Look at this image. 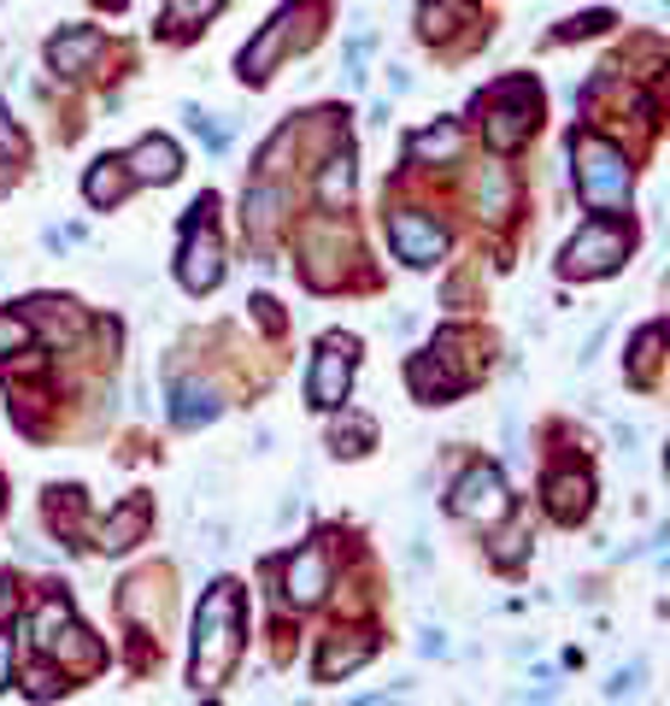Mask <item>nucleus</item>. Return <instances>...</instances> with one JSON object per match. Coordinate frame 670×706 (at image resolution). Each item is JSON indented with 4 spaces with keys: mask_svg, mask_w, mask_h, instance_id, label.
I'll return each instance as SVG.
<instances>
[{
    "mask_svg": "<svg viewBox=\"0 0 670 706\" xmlns=\"http://www.w3.org/2000/svg\"><path fill=\"white\" fill-rule=\"evenodd\" d=\"M236 654H242V589L213 584L200 595L195 654H188V683H195V695H218L224 677L236 671Z\"/></svg>",
    "mask_w": 670,
    "mask_h": 706,
    "instance_id": "nucleus-1",
    "label": "nucleus"
},
{
    "mask_svg": "<svg viewBox=\"0 0 670 706\" xmlns=\"http://www.w3.org/2000/svg\"><path fill=\"white\" fill-rule=\"evenodd\" d=\"M535 107H541V95H535V82H523V77H506V82H494L489 100H483V136H489V148L494 154H512L518 141H530L535 130Z\"/></svg>",
    "mask_w": 670,
    "mask_h": 706,
    "instance_id": "nucleus-2",
    "label": "nucleus"
},
{
    "mask_svg": "<svg viewBox=\"0 0 670 706\" xmlns=\"http://www.w3.org/2000/svg\"><path fill=\"white\" fill-rule=\"evenodd\" d=\"M577 195L589 206H623L630 200V159H623L605 136H582L577 141Z\"/></svg>",
    "mask_w": 670,
    "mask_h": 706,
    "instance_id": "nucleus-3",
    "label": "nucleus"
},
{
    "mask_svg": "<svg viewBox=\"0 0 670 706\" xmlns=\"http://www.w3.org/2000/svg\"><path fill=\"white\" fill-rule=\"evenodd\" d=\"M353 365H359V342L353 336H324L312 353V377H306V401L318 412H335L353 389Z\"/></svg>",
    "mask_w": 670,
    "mask_h": 706,
    "instance_id": "nucleus-4",
    "label": "nucleus"
},
{
    "mask_svg": "<svg viewBox=\"0 0 670 706\" xmlns=\"http://www.w3.org/2000/svg\"><path fill=\"white\" fill-rule=\"evenodd\" d=\"M623 254H630V231H618V224H582V231L564 242V277H605L618 272Z\"/></svg>",
    "mask_w": 670,
    "mask_h": 706,
    "instance_id": "nucleus-5",
    "label": "nucleus"
},
{
    "mask_svg": "<svg viewBox=\"0 0 670 706\" xmlns=\"http://www.w3.org/2000/svg\"><path fill=\"white\" fill-rule=\"evenodd\" d=\"M447 512H453V518H465V524H500V518L512 512L506 483H500V471H494V465H471V471L453 483Z\"/></svg>",
    "mask_w": 670,
    "mask_h": 706,
    "instance_id": "nucleus-6",
    "label": "nucleus"
},
{
    "mask_svg": "<svg viewBox=\"0 0 670 706\" xmlns=\"http://www.w3.org/2000/svg\"><path fill=\"white\" fill-rule=\"evenodd\" d=\"M177 277H183L188 295H206V288H218V277H224V247H218V231H213V224H188V231H183Z\"/></svg>",
    "mask_w": 670,
    "mask_h": 706,
    "instance_id": "nucleus-7",
    "label": "nucleus"
},
{
    "mask_svg": "<svg viewBox=\"0 0 670 706\" xmlns=\"http://www.w3.org/2000/svg\"><path fill=\"white\" fill-rule=\"evenodd\" d=\"M388 242L406 265H435L447 254V231L424 213H388Z\"/></svg>",
    "mask_w": 670,
    "mask_h": 706,
    "instance_id": "nucleus-8",
    "label": "nucleus"
},
{
    "mask_svg": "<svg viewBox=\"0 0 670 706\" xmlns=\"http://www.w3.org/2000/svg\"><path fill=\"white\" fill-rule=\"evenodd\" d=\"M283 584H288V607H318L324 589H329V553L324 548H300L283 566Z\"/></svg>",
    "mask_w": 670,
    "mask_h": 706,
    "instance_id": "nucleus-9",
    "label": "nucleus"
},
{
    "mask_svg": "<svg viewBox=\"0 0 670 706\" xmlns=\"http://www.w3.org/2000/svg\"><path fill=\"white\" fill-rule=\"evenodd\" d=\"M288 36H295V7L277 12V18H270V24H265V30L242 48V77H247V82H265V77H270V66L283 59Z\"/></svg>",
    "mask_w": 670,
    "mask_h": 706,
    "instance_id": "nucleus-10",
    "label": "nucleus"
},
{
    "mask_svg": "<svg viewBox=\"0 0 670 706\" xmlns=\"http://www.w3.org/2000/svg\"><path fill=\"white\" fill-rule=\"evenodd\" d=\"M124 171H130V183H171L183 171V154L171 136H141L130 154H124Z\"/></svg>",
    "mask_w": 670,
    "mask_h": 706,
    "instance_id": "nucleus-11",
    "label": "nucleus"
},
{
    "mask_svg": "<svg viewBox=\"0 0 670 706\" xmlns=\"http://www.w3.org/2000/svg\"><path fill=\"white\" fill-rule=\"evenodd\" d=\"M371 654H376V636H365V630L359 636H342V630H335L324 648H318V666H312V671H318V683H335V677L359 671Z\"/></svg>",
    "mask_w": 670,
    "mask_h": 706,
    "instance_id": "nucleus-12",
    "label": "nucleus"
},
{
    "mask_svg": "<svg viewBox=\"0 0 670 706\" xmlns=\"http://www.w3.org/2000/svg\"><path fill=\"white\" fill-rule=\"evenodd\" d=\"M548 507H553L559 524H582V518H589V507H594L589 471H559V477H548Z\"/></svg>",
    "mask_w": 670,
    "mask_h": 706,
    "instance_id": "nucleus-13",
    "label": "nucleus"
},
{
    "mask_svg": "<svg viewBox=\"0 0 670 706\" xmlns=\"http://www.w3.org/2000/svg\"><path fill=\"white\" fill-rule=\"evenodd\" d=\"M100 48H107V36H100V30H66V36L48 41V66H53L59 77H82V71L95 66Z\"/></svg>",
    "mask_w": 670,
    "mask_h": 706,
    "instance_id": "nucleus-14",
    "label": "nucleus"
},
{
    "mask_svg": "<svg viewBox=\"0 0 670 706\" xmlns=\"http://www.w3.org/2000/svg\"><path fill=\"white\" fill-rule=\"evenodd\" d=\"M224 412V401H218V389L213 383H195V377H183L177 389H171V419L183 424V430H195V424H213Z\"/></svg>",
    "mask_w": 670,
    "mask_h": 706,
    "instance_id": "nucleus-15",
    "label": "nucleus"
},
{
    "mask_svg": "<svg viewBox=\"0 0 670 706\" xmlns=\"http://www.w3.org/2000/svg\"><path fill=\"white\" fill-rule=\"evenodd\" d=\"M154 524V507L148 501H124L107 524H100V548L107 553H124V548H136L141 542V530Z\"/></svg>",
    "mask_w": 670,
    "mask_h": 706,
    "instance_id": "nucleus-16",
    "label": "nucleus"
},
{
    "mask_svg": "<svg viewBox=\"0 0 670 706\" xmlns=\"http://www.w3.org/2000/svg\"><path fill=\"white\" fill-rule=\"evenodd\" d=\"M82 195H89L95 206H118L124 195H130V171H124V159H100L89 183H82Z\"/></svg>",
    "mask_w": 670,
    "mask_h": 706,
    "instance_id": "nucleus-17",
    "label": "nucleus"
},
{
    "mask_svg": "<svg viewBox=\"0 0 670 706\" xmlns=\"http://www.w3.org/2000/svg\"><path fill=\"white\" fill-rule=\"evenodd\" d=\"M318 200L329 206V213H335V206H347V200H353V154H347V148L324 165V177H318Z\"/></svg>",
    "mask_w": 670,
    "mask_h": 706,
    "instance_id": "nucleus-18",
    "label": "nucleus"
},
{
    "mask_svg": "<svg viewBox=\"0 0 670 706\" xmlns=\"http://www.w3.org/2000/svg\"><path fill=\"white\" fill-rule=\"evenodd\" d=\"M459 148H465V136H459V124H442V130H424V136H412V159H459Z\"/></svg>",
    "mask_w": 670,
    "mask_h": 706,
    "instance_id": "nucleus-19",
    "label": "nucleus"
},
{
    "mask_svg": "<svg viewBox=\"0 0 670 706\" xmlns=\"http://www.w3.org/2000/svg\"><path fill=\"white\" fill-rule=\"evenodd\" d=\"M224 7V0H165V30L171 36H183V30H195V24H206Z\"/></svg>",
    "mask_w": 670,
    "mask_h": 706,
    "instance_id": "nucleus-20",
    "label": "nucleus"
},
{
    "mask_svg": "<svg viewBox=\"0 0 670 706\" xmlns=\"http://www.w3.org/2000/svg\"><path fill=\"white\" fill-rule=\"evenodd\" d=\"M66 625H71V607H66V600H59V595H53V600H41V612H36V648L48 654L53 641L66 636Z\"/></svg>",
    "mask_w": 670,
    "mask_h": 706,
    "instance_id": "nucleus-21",
    "label": "nucleus"
},
{
    "mask_svg": "<svg viewBox=\"0 0 670 706\" xmlns=\"http://www.w3.org/2000/svg\"><path fill=\"white\" fill-rule=\"evenodd\" d=\"M277 206H283V195L277 189H270V183H259V189L254 195H247V231H254V236H265L270 231V224H277Z\"/></svg>",
    "mask_w": 670,
    "mask_h": 706,
    "instance_id": "nucleus-22",
    "label": "nucleus"
},
{
    "mask_svg": "<svg viewBox=\"0 0 670 706\" xmlns=\"http://www.w3.org/2000/svg\"><path fill=\"white\" fill-rule=\"evenodd\" d=\"M659 347H664V330H659V324H647L641 336H635V360H630V377H635V383H647V377H653Z\"/></svg>",
    "mask_w": 670,
    "mask_h": 706,
    "instance_id": "nucleus-23",
    "label": "nucleus"
},
{
    "mask_svg": "<svg viewBox=\"0 0 670 706\" xmlns=\"http://www.w3.org/2000/svg\"><path fill=\"white\" fill-rule=\"evenodd\" d=\"M453 18H465V0H424V36H453Z\"/></svg>",
    "mask_w": 670,
    "mask_h": 706,
    "instance_id": "nucleus-24",
    "label": "nucleus"
},
{
    "mask_svg": "<svg viewBox=\"0 0 670 706\" xmlns=\"http://www.w3.org/2000/svg\"><path fill=\"white\" fill-rule=\"evenodd\" d=\"M371 419H342V424H335V448H347V453H365L371 448Z\"/></svg>",
    "mask_w": 670,
    "mask_h": 706,
    "instance_id": "nucleus-25",
    "label": "nucleus"
},
{
    "mask_svg": "<svg viewBox=\"0 0 670 706\" xmlns=\"http://www.w3.org/2000/svg\"><path fill=\"white\" fill-rule=\"evenodd\" d=\"M483 213H506V171L500 165H483Z\"/></svg>",
    "mask_w": 670,
    "mask_h": 706,
    "instance_id": "nucleus-26",
    "label": "nucleus"
},
{
    "mask_svg": "<svg viewBox=\"0 0 670 706\" xmlns=\"http://www.w3.org/2000/svg\"><path fill=\"white\" fill-rule=\"evenodd\" d=\"M30 342V324L18 318V313H0V353H12V347H24Z\"/></svg>",
    "mask_w": 670,
    "mask_h": 706,
    "instance_id": "nucleus-27",
    "label": "nucleus"
},
{
    "mask_svg": "<svg viewBox=\"0 0 670 706\" xmlns=\"http://www.w3.org/2000/svg\"><path fill=\"white\" fill-rule=\"evenodd\" d=\"M605 24H612L605 12H589V18H571V24H564L559 36H594V30H605Z\"/></svg>",
    "mask_w": 670,
    "mask_h": 706,
    "instance_id": "nucleus-28",
    "label": "nucleus"
},
{
    "mask_svg": "<svg viewBox=\"0 0 670 706\" xmlns=\"http://www.w3.org/2000/svg\"><path fill=\"white\" fill-rule=\"evenodd\" d=\"M7 683H12V641L0 636V689H7Z\"/></svg>",
    "mask_w": 670,
    "mask_h": 706,
    "instance_id": "nucleus-29",
    "label": "nucleus"
}]
</instances>
